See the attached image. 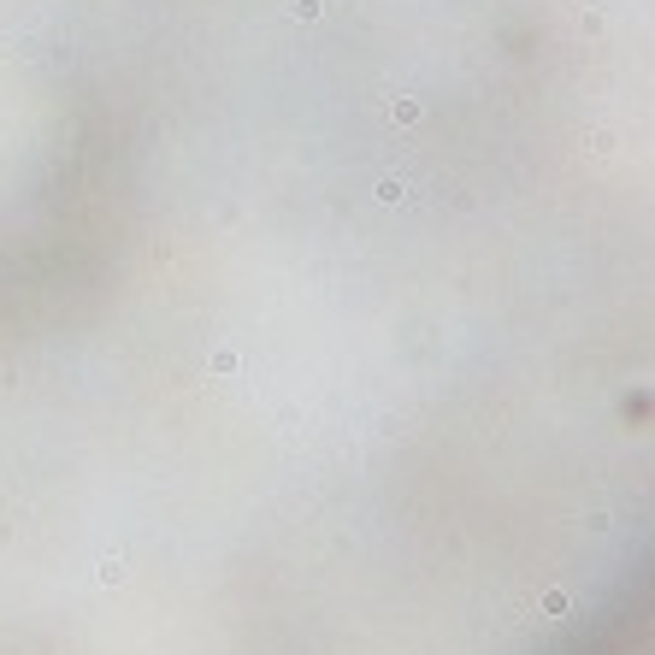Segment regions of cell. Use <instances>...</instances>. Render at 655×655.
I'll list each match as a JSON object with an SVG mask.
<instances>
[{
  "instance_id": "cell-1",
  "label": "cell",
  "mask_w": 655,
  "mask_h": 655,
  "mask_svg": "<svg viewBox=\"0 0 655 655\" xmlns=\"http://www.w3.org/2000/svg\"><path fill=\"white\" fill-rule=\"evenodd\" d=\"M390 119H396V124H419V100H413V95H396V100H390Z\"/></svg>"
},
{
  "instance_id": "cell-2",
  "label": "cell",
  "mask_w": 655,
  "mask_h": 655,
  "mask_svg": "<svg viewBox=\"0 0 655 655\" xmlns=\"http://www.w3.org/2000/svg\"><path fill=\"white\" fill-rule=\"evenodd\" d=\"M378 201H384V207H401V201H408V183H401V177H384L378 183Z\"/></svg>"
},
{
  "instance_id": "cell-3",
  "label": "cell",
  "mask_w": 655,
  "mask_h": 655,
  "mask_svg": "<svg viewBox=\"0 0 655 655\" xmlns=\"http://www.w3.org/2000/svg\"><path fill=\"white\" fill-rule=\"evenodd\" d=\"M290 12H295V18H301V24H313V18H319V12H325V0H290Z\"/></svg>"
},
{
  "instance_id": "cell-4",
  "label": "cell",
  "mask_w": 655,
  "mask_h": 655,
  "mask_svg": "<svg viewBox=\"0 0 655 655\" xmlns=\"http://www.w3.org/2000/svg\"><path fill=\"white\" fill-rule=\"evenodd\" d=\"M119 579H124V561L107 555V561H100V584H119Z\"/></svg>"
}]
</instances>
